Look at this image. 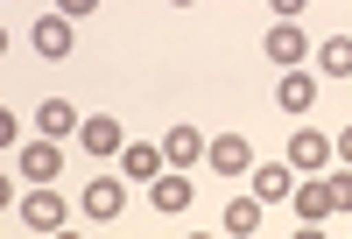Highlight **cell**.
<instances>
[{"mask_svg":"<svg viewBox=\"0 0 352 239\" xmlns=\"http://www.w3.org/2000/svg\"><path fill=\"white\" fill-rule=\"evenodd\" d=\"M338 162H345V169H352V127H345V134H338Z\"/></svg>","mask_w":352,"mask_h":239,"instance_id":"cell-19","label":"cell"},{"mask_svg":"<svg viewBox=\"0 0 352 239\" xmlns=\"http://www.w3.org/2000/svg\"><path fill=\"white\" fill-rule=\"evenodd\" d=\"M289 239H324V225H296V232H289Z\"/></svg>","mask_w":352,"mask_h":239,"instance_id":"cell-20","label":"cell"},{"mask_svg":"<svg viewBox=\"0 0 352 239\" xmlns=\"http://www.w3.org/2000/svg\"><path fill=\"white\" fill-rule=\"evenodd\" d=\"M226 232H232V239H254V232H261V197H232V204H226Z\"/></svg>","mask_w":352,"mask_h":239,"instance_id":"cell-15","label":"cell"},{"mask_svg":"<svg viewBox=\"0 0 352 239\" xmlns=\"http://www.w3.org/2000/svg\"><path fill=\"white\" fill-rule=\"evenodd\" d=\"M78 141L85 148H92V155H120V148H127V127H120V120H85V127H78Z\"/></svg>","mask_w":352,"mask_h":239,"instance_id":"cell-7","label":"cell"},{"mask_svg":"<svg viewBox=\"0 0 352 239\" xmlns=\"http://www.w3.org/2000/svg\"><path fill=\"white\" fill-rule=\"evenodd\" d=\"M317 64H324L331 78H352V36H331L324 49H317Z\"/></svg>","mask_w":352,"mask_h":239,"instance_id":"cell-17","label":"cell"},{"mask_svg":"<svg viewBox=\"0 0 352 239\" xmlns=\"http://www.w3.org/2000/svg\"><path fill=\"white\" fill-rule=\"evenodd\" d=\"M14 169L28 176V183H56V176H64V155H56V141H28L14 155Z\"/></svg>","mask_w":352,"mask_h":239,"instance_id":"cell-3","label":"cell"},{"mask_svg":"<svg viewBox=\"0 0 352 239\" xmlns=\"http://www.w3.org/2000/svg\"><path fill=\"white\" fill-rule=\"evenodd\" d=\"M190 239H204V232H190Z\"/></svg>","mask_w":352,"mask_h":239,"instance_id":"cell-22","label":"cell"},{"mask_svg":"<svg viewBox=\"0 0 352 239\" xmlns=\"http://www.w3.org/2000/svg\"><path fill=\"white\" fill-rule=\"evenodd\" d=\"M324 183H331V204H338V212H352V169H338V176H324Z\"/></svg>","mask_w":352,"mask_h":239,"instance_id":"cell-18","label":"cell"},{"mask_svg":"<svg viewBox=\"0 0 352 239\" xmlns=\"http://www.w3.org/2000/svg\"><path fill=\"white\" fill-rule=\"evenodd\" d=\"M338 212V204H331V183H296V218L303 225H324Z\"/></svg>","mask_w":352,"mask_h":239,"instance_id":"cell-11","label":"cell"},{"mask_svg":"<svg viewBox=\"0 0 352 239\" xmlns=\"http://www.w3.org/2000/svg\"><path fill=\"white\" fill-rule=\"evenodd\" d=\"M204 148H212V141H204L197 127H169V134H162V162H176V176H184V169L204 155Z\"/></svg>","mask_w":352,"mask_h":239,"instance_id":"cell-6","label":"cell"},{"mask_svg":"<svg viewBox=\"0 0 352 239\" xmlns=\"http://www.w3.org/2000/svg\"><path fill=\"white\" fill-rule=\"evenodd\" d=\"M254 197H261V204H282V197H296V169H289V162H268V169H254Z\"/></svg>","mask_w":352,"mask_h":239,"instance_id":"cell-8","label":"cell"},{"mask_svg":"<svg viewBox=\"0 0 352 239\" xmlns=\"http://www.w3.org/2000/svg\"><path fill=\"white\" fill-rule=\"evenodd\" d=\"M21 225L28 232H64V197L56 190H28L21 197Z\"/></svg>","mask_w":352,"mask_h":239,"instance_id":"cell-4","label":"cell"},{"mask_svg":"<svg viewBox=\"0 0 352 239\" xmlns=\"http://www.w3.org/2000/svg\"><path fill=\"white\" fill-rule=\"evenodd\" d=\"M50 239H78V232H50Z\"/></svg>","mask_w":352,"mask_h":239,"instance_id":"cell-21","label":"cell"},{"mask_svg":"<svg viewBox=\"0 0 352 239\" xmlns=\"http://www.w3.org/2000/svg\"><path fill=\"white\" fill-rule=\"evenodd\" d=\"M78 204H85V218H120L127 212V190L113 183V176H92V183L78 190Z\"/></svg>","mask_w":352,"mask_h":239,"instance_id":"cell-2","label":"cell"},{"mask_svg":"<svg viewBox=\"0 0 352 239\" xmlns=\"http://www.w3.org/2000/svg\"><path fill=\"white\" fill-rule=\"evenodd\" d=\"M127 176H134V183H162V148L127 141Z\"/></svg>","mask_w":352,"mask_h":239,"instance_id":"cell-14","label":"cell"},{"mask_svg":"<svg viewBox=\"0 0 352 239\" xmlns=\"http://www.w3.org/2000/svg\"><path fill=\"white\" fill-rule=\"evenodd\" d=\"M324 162H331V141H324V134H310V127L289 134V169L310 176V169H324Z\"/></svg>","mask_w":352,"mask_h":239,"instance_id":"cell-5","label":"cell"},{"mask_svg":"<svg viewBox=\"0 0 352 239\" xmlns=\"http://www.w3.org/2000/svg\"><path fill=\"white\" fill-rule=\"evenodd\" d=\"M275 99H282V113H310V106H317V78H310V71H289Z\"/></svg>","mask_w":352,"mask_h":239,"instance_id":"cell-13","label":"cell"},{"mask_svg":"<svg viewBox=\"0 0 352 239\" xmlns=\"http://www.w3.org/2000/svg\"><path fill=\"white\" fill-rule=\"evenodd\" d=\"M303 21H275L268 28V56H275V64H303Z\"/></svg>","mask_w":352,"mask_h":239,"instance_id":"cell-9","label":"cell"},{"mask_svg":"<svg viewBox=\"0 0 352 239\" xmlns=\"http://www.w3.org/2000/svg\"><path fill=\"white\" fill-rule=\"evenodd\" d=\"M36 127H43V141H64L71 127H85V120H78L64 99H43V106H36Z\"/></svg>","mask_w":352,"mask_h":239,"instance_id":"cell-12","label":"cell"},{"mask_svg":"<svg viewBox=\"0 0 352 239\" xmlns=\"http://www.w3.org/2000/svg\"><path fill=\"white\" fill-rule=\"evenodd\" d=\"M28 43H36V56H71V21L64 14H43Z\"/></svg>","mask_w":352,"mask_h":239,"instance_id":"cell-10","label":"cell"},{"mask_svg":"<svg viewBox=\"0 0 352 239\" xmlns=\"http://www.w3.org/2000/svg\"><path fill=\"white\" fill-rule=\"evenodd\" d=\"M204 162H212L219 176H254V141L247 134H219L212 148H204Z\"/></svg>","mask_w":352,"mask_h":239,"instance_id":"cell-1","label":"cell"},{"mask_svg":"<svg viewBox=\"0 0 352 239\" xmlns=\"http://www.w3.org/2000/svg\"><path fill=\"white\" fill-rule=\"evenodd\" d=\"M148 197H155V212H184V204H190V176H162Z\"/></svg>","mask_w":352,"mask_h":239,"instance_id":"cell-16","label":"cell"}]
</instances>
